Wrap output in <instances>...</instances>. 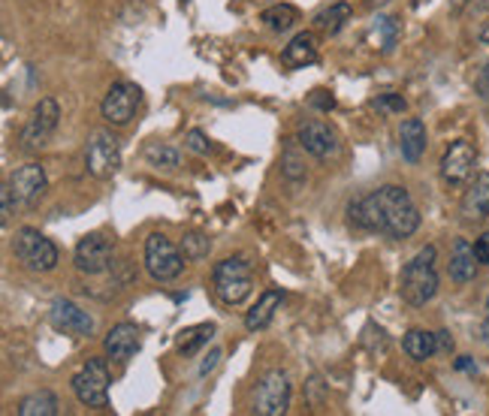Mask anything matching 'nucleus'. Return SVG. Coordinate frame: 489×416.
Segmentation results:
<instances>
[{
    "mask_svg": "<svg viewBox=\"0 0 489 416\" xmlns=\"http://www.w3.org/2000/svg\"><path fill=\"white\" fill-rule=\"evenodd\" d=\"M348 220L357 229L390 238H411L420 227V212L402 184H381L348 205Z\"/></svg>",
    "mask_w": 489,
    "mask_h": 416,
    "instance_id": "1",
    "label": "nucleus"
},
{
    "mask_svg": "<svg viewBox=\"0 0 489 416\" xmlns=\"http://www.w3.org/2000/svg\"><path fill=\"white\" fill-rule=\"evenodd\" d=\"M435 245H426L417 257L402 269V281H399V293L408 305L423 308L429 305L438 295V271H435Z\"/></svg>",
    "mask_w": 489,
    "mask_h": 416,
    "instance_id": "2",
    "label": "nucleus"
},
{
    "mask_svg": "<svg viewBox=\"0 0 489 416\" xmlns=\"http://www.w3.org/2000/svg\"><path fill=\"white\" fill-rule=\"evenodd\" d=\"M211 290L224 305H242L254 290V269L244 257H227L220 260L211 271Z\"/></svg>",
    "mask_w": 489,
    "mask_h": 416,
    "instance_id": "3",
    "label": "nucleus"
},
{
    "mask_svg": "<svg viewBox=\"0 0 489 416\" xmlns=\"http://www.w3.org/2000/svg\"><path fill=\"white\" fill-rule=\"evenodd\" d=\"M12 251H15V260H19L28 271H37V275H46V271H52L58 266V245H54L52 238H46L34 227L15 229Z\"/></svg>",
    "mask_w": 489,
    "mask_h": 416,
    "instance_id": "4",
    "label": "nucleus"
},
{
    "mask_svg": "<svg viewBox=\"0 0 489 416\" xmlns=\"http://www.w3.org/2000/svg\"><path fill=\"white\" fill-rule=\"evenodd\" d=\"M109 383H112V374H109L106 359H88V362L73 374L70 387H73V395L79 398V404L104 411V407H109Z\"/></svg>",
    "mask_w": 489,
    "mask_h": 416,
    "instance_id": "5",
    "label": "nucleus"
},
{
    "mask_svg": "<svg viewBox=\"0 0 489 416\" xmlns=\"http://www.w3.org/2000/svg\"><path fill=\"white\" fill-rule=\"evenodd\" d=\"M142 260H145V271L154 278L157 284H170L176 281L181 275V269H185V254H181L178 245H172L163 233H152L145 238V254H142Z\"/></svg>",
    "mask_w": 489,
    "mask_h": 416,
    "instance_id": "6",
    "label": "nucleus"
},
{
    "mask_svg": "<svg viewBox=\"0 0 489 416\" xmlns=\"http://www.w3.org/2000/svg\"><path fill=\"white\" fill-rule=\"evenodd\" d=\"M294 383L284 368H269L254 387V413L260 416H284L290 411Z\"/></svg>",
    "mask_w": 489,
    "mask_h": 416,
    "instance_id": "7",
    "label": "nucleus"
},
{
    "mask_svg": "<svg viewBox=\"0 0 489 416\" xmlns=\"http://www.w3.org/2000/svg\"><path fill=\"white\" fill-rule=\"evenodd\" d=\"M85 166L94 179H112L121 170V142L112 130H94L85 148Z\"/></svg>",
    "mask_w": 489,
    "mask_h": 416,
    "instance_id": "8",
    "label": "nucleus"
},
{
    "mask_svg": "<svg viewBox=\"0 0 489 416\" xmlns=\"http://www.w3.org/2000/svg\"><path fill=\"white\" fill-rule=\"evenodd\" d=\"M61 124V106L58 100L52 97H43L30 112L25 130H21V148L25 151H43L46 146L52 142L54 130Z\"/></svg>",
    "mask_w": 489,
    "mask_h": 416,
    "instance_id": "9",
    "label": "nucleus"
},
{
    "mask_svg": "<svg viewBox=\"0 0 489 416\" xmlns=\"http://www.w3.org/2000/svg\"><path fill=\"white\" fill-rule=\"evenodd\" d=\"M139 103H142L139 85H133V82H115L106 91L104 103H100V115H104V121L112 124V127H128L133 121V115H137Z\"/></svg>",
    "mask_w": 489,
    "mask_h": 416,
    "instance_id": "10",
    "label": "nucleus"
},
{
    "mask_svg": "<svg viewBox=\"0 0 489 416\" xmlns=\"http://www.w3.org/2000/svg\"><path fill=\"white\" fill-rule=\"evenodd\" d=\"M475 163H477L475 146L468 139H456L444 151V157H441V179H444V184H451V187H462L475 175Z\"/></svg>",
    "mask_w": 489,
    "mask_h": 416,
    "instance_id": "11",
    "label": "nucleus"
},
{
    "mask_svg": "<svg viewBox=\"0 0 489 416\" xmlns=\"http://www.w3.org/2000/svg\"><path fill=\"white\" fill-rule=\"evenodd\" d=\"M115 257V247L106 236L91 233L85 236L82 242L76 245V269L82 275H104V271L112 266Z\"/></svg>",
    "mask_w": 489,
    "mask_h": 416,
    "instance_id": "12",
    "label": "nucleus"
},
{
    "mask_svg": "<svg viewBox=\"0 0 489 416\" xmlns=\"http://www.w3.org/2000/svg\"><path fill=\"white\" fill-rule=\"evenodd\" d=\"M49 323L54 332H64V335H76V338H88L94 332V317L88 311H82L76 302L70 299H54L52 311H49Z\"/></svg>",
    "mask_w": 489,
    "mask_h": 416,
    "instance_id": "13",
    "label": "nucleus"
},
{
    "mask_svg": "<svg viewBox=\"0 0 489 416\" xmlns=\"http://www.w3.org/2000/svg\"><path fill=\"white\" fill-rule=\"evenodd\" d=\"M296 142L303 151H309L311 157L318 160H327V157H336L338 154V136L329 124L323 121H305L299 124L296 130Z\"/></svg>",
    "mask_w": 489,
    "mask_h": 416,
    "instance_id": "14",
    "label": "nucleus"
},
{
    "mask_svg": "<svg viewBox=\"0 0 489 416\" xmlns=\"http://www.w3.org/2000/svg\"><path fill=\"white\" fill-rule=\"evenodd\" d=\"M10 187L19 205H37L46 190V170L39 163H25L10 175Z\"/></svg>",
    "mask_w": 489,
    "mask_h": 416,
    "instance_id": "15",
    "label": "nucleus"
},
{
    "mask_svg": "<svg viewBox=\"0 0 489 416\" xmlns=\"http://www.w3.org/2000/svg\"><path fill=\"white\" fill-rule=\"evenodd\" d=\"M139 347H142V332L137 323H118L104 338V354L112 362H128Z\"/></svg>",
    "mask_w": 489,
    "mask_h": 416,
    "instance_id": "16",
    "label": "nucleus"
},
{
    "mask_svg": "<svg viewBox=\"0 0 489 416\" xmlns=\"http://www.w3.org/2000/svg\"><path fill=\"white\" fill-rule=\"evenodd\" d=\"M460 212L468 223L489 218V172H477L475 179H471L468 190H465V196H462Z\"/></svg>",
    "mask_w": 489,
    "mask_h": 416,
    "instance_id": "17",
    "label": "nucleus"
},
{
    "mask_svg": "<svg viewBox=\"0 0 489 416\" xmlns=\"http://www.w3.org/2000/svg\"><path fill=\"white\" fill-rule=\"evenodd\" d=\"M477 254L475 245H468L465 238H456L453 251H451V281L453 284H471L477 278Z\"/></svg>",
    "mask_w": 489,
    "mask_h": 416,
    "instance_id": "18",
    "label": "nucleus"
},
{
    "mask_svg": "<svg viewBox=\"0 0 489 416\" xmlns=\"http://www.w3.org/2000/svg\"><path fill=\"white\" fill-rule=\"evenodd\" d=\"M314 61H318V37L309 34V30L296 34L281 52V63L284 67H290V70L309 67V63H314Z\"/></svg>",
    "mask_w": 489,
    "mask_h": 416,
    "instance_id": "19",
    "label": "nucleus"
},
{
    "mask_svg": "<svg viewBox=\"0 0 489 416\" xmlns=\"http://www.w3.org/2000/svg\"><path fill=\"white\" fill-rule=\"evenodd\" d=\"M399 151L408 163H417L426 151V124L420 118H405L399 127Z\"/></svg>",
    "mask_w": 489,
    "mask_h": 416,
    "instance_id": "20",
    "label": "nucleus"
},
{
    "mask_svg": "<svg viewBox=\"0 0 489 416\" xmlns=\"http://www.w3.org/2000/svg\"><path fill=\"white\" fill-rule=\"evenodd\" d=\"M281 299L284 295L278 290H266L263 295H260L257 305L244 314V326H248V332H263L266 326L275 320V311L281 308Z\"/></svg>",
    "mask_w": 489,
    "mask_h": 416,
    "instance_id": "21",
    "label": "nucleus"
},
{
    "mask_svg": "<svg viewBox=\"0 0 489 416\" xmlns=\"http://www.w3.org/2000/svg\"><path fill=\"white\" fill-rule=\"evenodd\" d=\"M399 37H402V25H399L396 15H377L372 30H369V43L384 54H390L393 49H396Z\"/></svg>",
    "mask_w": 489,
    "mask_h": 416,
    "instance_id": "22",
    "label": "nucleus"
},
{
    "mask_svg": "<svg viewBox=\"0 0 489 416\" xmlns=\"http://www.w3.org/2000/svg\"><path fill=\"white\" fill-rule=\"evenodd\" d=\"M351 15H353V10H351L348 4H333V6H327V10H320L318 15H314L311 25L323 37H336L338 30H342L351 21Z\"/></svg>",
    "mask_w": 489,
    "mask_h": 416,
    "instance_id": "23",
    "label": "nucleus"
},
{
    "mask_svg": "<svg viewBox=\"0 0 489 416\" xmlns=\"http://www.w3.org/2000/svg\"><path fill=\"white\" fill-rule=\"evenodd\" d=\"M405 354L414 359V362H426L438 354V335L435 332H426V329H411L402 341Z\"/></svg>",
    "mask_w": 489,
    "mask_h": 416,
    "instance_id": "24",
    "label": "nucleus"
},
{
    "mask_svg": "<svg viewBox=\"0 0 489 416\" xmlns=\"http://www.w3.org/2000/svg\"><path fill=\"white\" fill-rule=\"evenodd\" d=\"M211 338H215V323L187 326V329H181V332H178L176 347H178V354L191 356V354H196L200 347H206V344H209Z\"/></svg>",
    "mask_w": 489,
    "mask_h": 416,
    "instance_id": "25",
    "label": "nucleus"
},
{
    "mask_svg": "<svg viewBox=\"0 0 489 416\" xmlns=\"http://www.w3.org/2000/svg\"><path fill=\"white\" fill-rule=\"evenodd\" d=\"M58 395L49 389H39V392H30V395L21 398L19 404V416H54L58 413Z\"/></svg>",
    "mask_w": 489,
    "mask_h": 416,
    "instance_id": "26",
    "label": "nucleus"
},
{
    "mask_svg": "<svg viewBox=\"0 0 489 416\" xmlns=\"http://www.w3.org/2000/svg\"><path fill=\"white\" fill-rule=\"evenodd\" d=\"M260 19H263L266 28L275 30V34H284V30H290L299 21V10L290 4H275V6H269V10H263Z\"/></svg>",
    "mask_w": 489,
    "mask_h": 416,
    "instance_id": "27",
    "label": "nucleus"
},
{
    "mask_svg": "<svg viewBox=\"0 0 489 416\" xmlns=\"http://www.w3.org/2000/svg\"><path fill=\"white\" fill-rule=\"evenodd\" d=\"M145 160L148 166H154V170H176L178 166V151L167 146V142H152V146L145 148Z\"/></svg>",
    "mask_w": 489,
    "mask_h": 416,
    "instance_id": "28",
    "label": "nucleus"
},
{
    "mask_svg": "<svg viewBox=\"0 0 489 416\" xmlns=\"http://www.w3.org/2000/svg\"><path fill=\"white\" fill-rule=\"evenodd\" d=\"M181 254H185V260L187 262H200V260H206L209 257V251H211V245H209V238L203 236V233H187L185 238H181Z\"/></svg>",
    "mask_w": 489,
    "mask_h": 416,
    "instance_id": "29",
    "label": "nucleus"
},
{
    "mask_svg": "<svg viewBox=\"0 0 489 416\" xmlns=\"http://www.w3.org/2000/svg\"><path fill=\"white\" fill-rule=\"evenodd\" d=\"M185 146L194 151V154H209L211 151V142H209V136L206 133H200V130H191L185 136Z\"/></svg>",
    "mask_w": 489,
    "mask_h": 416,
    "instance_id": "30",
    "label": "nucleus"
},
{
    "mask_svg": "<svg viewBox=\"0 0 489 416\" xmlns=\"http://www.w3.org/2000/svg\"><path fill=\"white\" fill-rule=\"evenodd\" d=\"M284 175H287V179H294V181L305 179V170H303V163H299V157L294 154V151H287V154H284Z\"/></svg>",
    "mask_w": 489,
    "mask_h": 416,
    "instance_id": "31",
    "label": "nucleus"
},
{
    "mask_svg": "<svg viewBox=\"0 0 489 416\" xmlns=\"http://www.w3.org/2000/svg\"><path fill=\"white\" fill-rule=\"evenodd\" d=\"M375 106H381L386 112H405V100L396 97V94H384V97L375 100Z\"/></svg>",
    "mask_w": 489,
    "mask_h": 416,
    "instance_id": "32",
    "label": "nucleus"
},
{
    "mask_svg": "<svg viewBox=\"0 0 489 416\" xmlns=\"http://www.w3.org/2000/svg\"><path fill=\"white\" fill-rule=\"evenodd\" d=\"M0 199H4V214H0V218H4V220H10L12 208L19 205V203H15V194H12L10 181H6V184H4V190H0Z\"/></svg>",
    "mask_w": 489,
    "mask_h": 416,
    "instance_id": "33",
    "label": "nucleus"
},
{
    "mask_svg": "<svg viewBox=\"0 0 489 416\" xmlns=\"http://www.w3.org/2000/svg\"><path fill=\"white\" fill-rule=\"evenodd\" d=\"M475 254H477L480 266H489V229L486 233H480V238L475 242Z\"/></svg>",
    "mask_w": 489,
    "mask_h": 416,
    "instance_id": "34",
    "label": "nucleus"
},
{
    "mask_svg": "<svg viewBox=\"0 0 489 416\" xmlns=\"http://www.w3.org/2000/svg\"><path fill=\"white\" fill-rule=\"evenodd\" d=\"M435 335H438V354H451V350H453V338H451V332L441 329V332H435Z\"/></svg>",
    "mask_w": 489,
    "mask_h": 416,
    "instance_id": "35",
    "label": "nucleus"
},
{
    "mask_svg": "<svg viewBox=\"0 0 489 416\" xmlns=\"http://www.w3.org/2000/svg\"><path fill=\"white\" fill-rule=\"evenodd\" d=\"M218 359H220V350H211V354L206 356V362L200 365V378H206V374L211 371V368L218 365Z\"/></svg>",
    "mask_w": 489,
    "mask_h": 416,
    "instance_id": "36",
    "label": "nucleus"
},
{
    "mask_svg": "<svg viewBox=\"0 0 489 416\" xmlns=\"http://www.w3.org/2000/svg\"><path fill=\"white\" fill-rule=\"evenodd\" d=\"M477 91L484 94V97L489 100V63L484 70H480V79H477Z\"/></svg>",
    "mask_w": 489,
    "mask_h": 416,
    "instance_id": "37",
    "label": "nucleus"
},
{
    "mask_svg": "<svg viewBox=\"0 0 489 416\" xmlns=\"http://www.w3.org/2000/svg\"><path fill=\"white\" fill-rule=\"evenodd\" d=\"M453 365H456V371H475V359L471 356H460Z\"/></svg>",
    "mask_w": 489,
    "mask_h": 416,
    "instance_id": "38",
    "label": "nucleus"
},
{
    "mask_svg": "<svg viewBox=\"0 0 489 416\" xmlns=\"http://www.w3.org/2000/svg\"><path fill=\"white\" fill-rule=\"evenodd\" d=\"M465 6H471V0H451V12H462Z\"/></svg>",
    "mask_w": 489,
    "mask_h": 416,
    "instance_id": "39",
    "label": "nucleus"
},
{
    "mask_svg": "<svg viewBox=\"0 0 489 416\" xmlns=\"http://www.w3.org/2000/svg\"><path fill=\"white\" fill-rule=\"evenodd\" d=\"M471 6H475L477 12H489V0H471Z\"/></svg>",
    "mask_w": 489,
    "mask_h": 416,
    "instance_id": "40",
    "label": "nucleus"
},
{
    "mask_svg": "<svg viewBox=\"0 0 489 416\" xmlns=\"http://www.w3.org/2000/svg\"><path fill=\"white\" fill-rule=\"evenodd\" d=\"M480 43H486V46H489V21H486L484 28H480Z\"/></svg>",
    "mask_w": 489,
    "mask_h": 416,
    "instance_id": "41",
    "label": "nucleus"
},
{
    "mask_svg": "<svg viewBox=\"0 0 489 416\" xmlns=\"http://www.w3.org/2000/svg\"><path fill=\"white\" fill-rule=\"evenodd\" d=\"M480 332H484V341H486V347H489V317L484 320V329H480Z\"/></svg>",
    "mask_w": 489,
    "mask_h": 416,
    "instance_id": "42",
    "label": "nucleus"
}]
</instances>
